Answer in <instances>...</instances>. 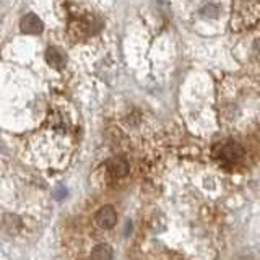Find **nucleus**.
Instances as JSON below:
<instances>
[{
  "mask_svg": "<svg viewBox=\"0 0 260 260\" xmlns=\"http://www.w3.org/2000/svg\"><path fill=\"white\" fill-rule=\"evenodd\" d=\"M252 54H254L257 59L260 60V38L254 43V46H252Z\"/></svg>",
  "mask_w": 260,
  "mask_h": 260,
  "instance_id": "nucleus-7",
  "label": "nucleus"
},
{
  "mask_svg": "<svg viewBox=\"0 0 260 260\" xmlns=\"http://www.w3.org/2000/svg\"><path fill=\"white\" fill-rule=\"evenodd\" d=\"M242 156H244V151L238 143L223 145L221 150H219V158L228 162H238L239 159H242Z\"/></svg>",
  "mask_w": 260,
  "mask_h": 260,
  "instance_id": "nucleus-2",
  "label": "nucleus"
},
{
  "mask_svg": "<svg viewBox=\"0 0 260 260\" xmlns=\"http://www.w3.org/2000/svg\"><path fill=\"white\" fill-rule=\"evenodd\" d=\"M20 26H21L23 32H28V35H38V32H41V29H43V21L39 20L38 15L28 13L21 18Z\"/></svg>",
  "mask_w": 260,
  "mask_h": 260,
  "instance_id": "nucleus-3",
  "label": "nucleus"
},
{
  "mask_svg": "<svg viewBox=\"0 0 260 260\" xmlns=\"http://www.w3.org/2000/svg\"><path fill=\"white\" fill-rule=\"evenodd\" d=\"M91 260H112V249L108 244H98L93 247L91 254H89Z\"/></svg>",
  "mask_w": 260,
  "mask_h": 260,
  "instance_id": "nucleus-5",
  "label": "nucleus"
},
{
  "mask_svg": "<svg viewBox=\"0 0 260 260\" xmlns=\"http://www.w3.org/2000/svg\"><path fill=\"white\" fill-rule=\"evenodd\" d=\"M94 221L96 224L103 228V230H111V228L116 226L117 223V213L111 205H104L100 210L96 211V216H94Z\"/></svg>",
  "mask_w": 260,
  "mask_h": 260,
  "instance_id": "nucleus-1",
  "label": "nucleus"
},
{
  "mask_svg": "<svg viewBox=\"0 0 260 260\" xmlns=\"http://www.w3.org/2000/svg\"><path fill=\"white\" fill-rule=\"evenodd\" d=\"M106 168H108V173L112 177H117V179L128 174V162L122 158H111L108 161V165H106Z\"/></svg>",
  "mask_w": 260,
  "mask_h": 260,
  "instance_id": "nucleus-4",
  "label": "nucleus"
},
{
  "mask_svg": "<svg viewBox=\"0 0 260 260\" xmlns=\"http://www.w3.org/2000/svg\"><path fill=\"white\" fill-rule=\"evenodd\" d=\"M46 60L49 62V65H52V67L60 69L62 65L65 63V57L62 55V52L59 51V49L49 47L47 52H46Z\"/></svg>",
  "mask_w": 260,
  "mask_h": 260,
  "instance_id": "nucleus-6",
  "label": "nucleus"
}]
</instances>
